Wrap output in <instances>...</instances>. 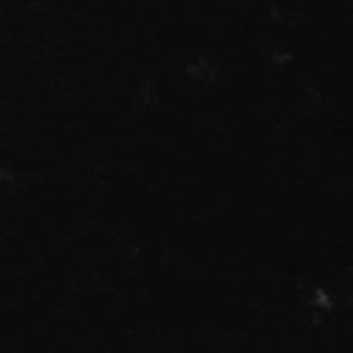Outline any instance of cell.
<instances>
[{"label":"cell","mask_w":353,"mask_h":353,"mask_svg":"<svg viewBox=\"0 0 353 353\" xmlns=\"http://www.w3.org/2000/svg\"><path fill=\"white\" fill-rule=\"evenodd\" d=\"M188 72H190L193 80H201V83H207V80L215 77V66H212L210 61H204V58H196V61L188 66Z\"/></svg>","instance_id":"6da1fadb"}]
</instances>
